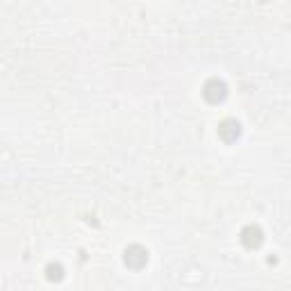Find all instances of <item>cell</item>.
Instances as JSON below:
<instances>
[{
	"label": "cell",
	"instance_id": "6da1fadb",
	"mask_svg": "<svg viewBox=\"0 0 291 291\" xmlns=\"http://www.w3.org/2000/svg\"><path fill=\"white\" fill-rule=\"evenodd\" d=\"M146 262H148V253H146L141 246H130V248L125 250V264L139 268V266H143Z\"/></svg>",
	"mask_w": 291,
	"mask_h": 291
},
{
	"label": "cell",
	"instance_id": "7a4b0ae2",
	"mask_svg": "<svg viewBox=\"0 0 291 291\" xmlns=\"http://www.w3.org/2000/svg\"><path fill=\"white\" fill-rule=\"evenodd\" d=\"M205 95L210 98V101H221V98L225 95V84L219 82V80H212L210 84L205 86Z\"/></svg>",
	"mask_w": 291,
	"mask_h": 291
},
{
	"label": "cell",
	"instance_id": "3957f363",
	"mask_svg": "<svg viewBox=\"0 0 291 291\" xmlns=\"http://www.w3.org/2000/svg\"><path fill=\"white\" fill-rule=\"evenodd\" d=\"M221 134H223V139H228V141L237 139L239 137V123L237 121H225V123L221 125Z\"/></svg>",
	"mask_w": 291,
	"mask_h": 291
}]
</instances>
